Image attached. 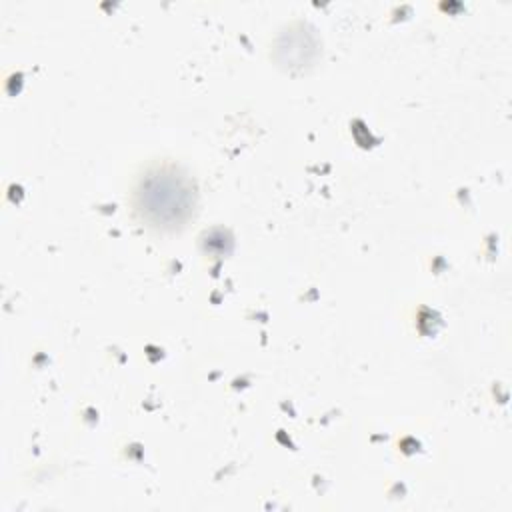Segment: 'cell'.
<instances>
[{
  "label": "cell",
  "instance_id": "1",
  "mask_svg": "<svg viewBox=\"0 0 512 512\" xmlns=\"http://www.w3.org/2000/svg\"><path fill=\"white\" fill-rule=\"evenodd\" d=\"M138 206L154 224H176L192 206V190L188 182L174 172H156L142 182Z\"/></svg>",
  "mask_w": 512,
  "mask_h": 512
}]
</instances>
